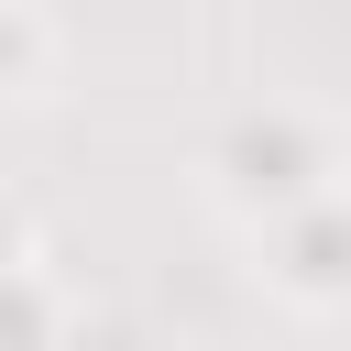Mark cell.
<instances>
[{"label": "cell", "mask_w": 351, "mask_h": 351, "mask_svg": "<svg viewBox=\"0 0 351 351\" xmlns=\"http://www.w3.org/2000/svg\"><path fill=\"white\" fill-rule=\"evenodd\" d=\"M318 186H340V143H329V121H307V110H285V99L219 121V143H208V197H219L241 230L307 208Z\"/></svg>", "instance_id": "cell-1"}, {"label": "cell", "mask_w": 351, "mask_h": 351, "mask_svg": "<svg viewBox=\"0 0 351 351\" xmlns=\"http://www.w3.org/2000/svg\"><path fill=\"white\" fill-rule=\"evenodd\" d=\"M252 252H263V285H274L285 307H307V318L351 307V186H318L307 208L263 219Z\"/></svg>", "instance_id": "cell-2"}, {"label": "cell", "mask_w": 351, "mask_h": 351, "mask_svg": "<svg viewBox=\"0 0 351 351\" xmlns=\"http://www.w3.org/2000/svg\"><path fill=\"white\" fill-rule=\"evenodd\" d=\"M0 351H66V296L22 252H0Z\"/></svg>", "instance_id": "cell-3"}, {"label": "cell", "mask_w": 351, "mask_h": 351, "mask_svg": "<svg viewBox=\"0 0 351 351\" xmlns=\"http://www.w3.org/2000/svg\"><path fill=\"white\" fill-rule=\"evenodd\" d=\"M55 77V22L44 0H0V99H44Z\"/></svg>", "instance_id": "cell-4"}]
</instances>
